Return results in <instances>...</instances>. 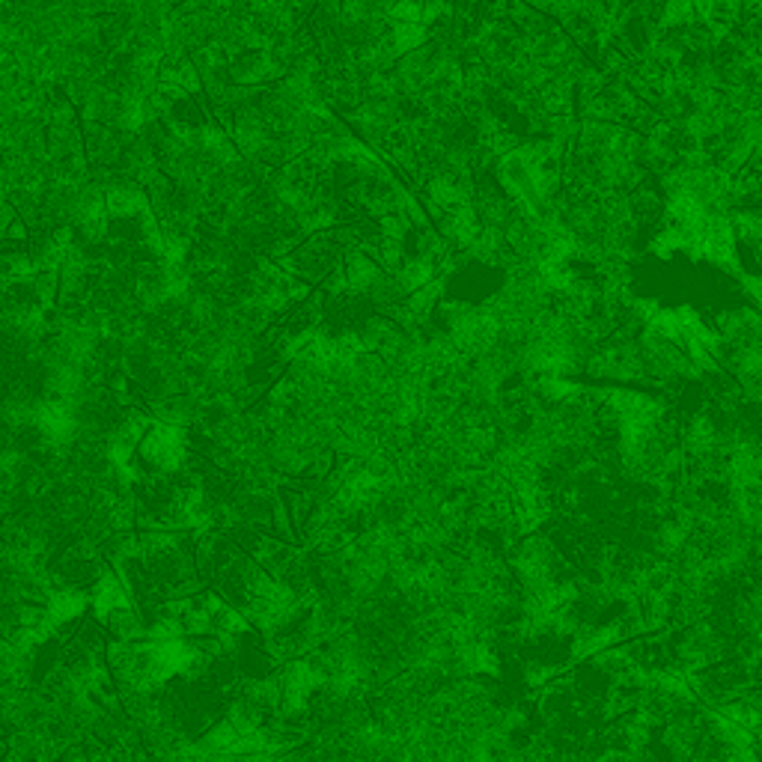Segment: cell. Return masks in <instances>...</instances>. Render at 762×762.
<instances>
[{
    "label": "cell",
    "mask_w": 762,
    "mask_h": 762,
    "mask_svg": "<svg viewBox=\"0 0 762 762\" xmlns=\"http://www.w3.org/2000/svg\"><path fill=\"white\" fill-rule=\"evenodd\" d=\"M137 456L158 471H176L182 456H185V441L182 432L176 426L167 423H152L149 429H143L140 441H137Z\"/></svg>",
    "instance_id": "cell-1"
},
{
    "label": "cell",
    "mask_w": 762,
    "mask_h": 762,
    "mask_svg": "<svg viewBox=\"0 0 762 762\" xmlns=\"http://www.w3.org/2000/svg\"><path fill=\"white\" fill-rule=\"evenodd\" d=\"M36 420H39V429L48 435V438H69L72 429H75V420H72V411L63 405V402H45L39 411H36Z\"/></svg>",
    "instance_id": "cell-2"
},
{
    "label": "cell",
    "mask_w": 762,
    "mask_h": 762,
    "mask_svg": "<svg viewBox=\"0 0 762 762\" xmlns=\"http://www.w3.org/2000/svg\"><path fill=\"white\" fill-rule=\"evenodd\" d=\"M93 605H96V614H99V617H111L114 611L128 608L126 590L120 587V581H117L114 575L99 578V584H96V590H93Z\"/></svg>",
    "instance_id": "cell-3"
},
{
    "label": "cell",
    "mask_w": 762,
    "mask_h": 762,
    "mask_svg": "<svg viewBox=\"0 0 762 762\" xmlns=\"http://www.w3.org/2000/svg\"><path fill=\"white\" fill-rule=\"evenodd\" d=\"M87 608V596L81 590H57L51 599H48V614L57 620V623H72L84 614Z\"/></svg>",
    "instance_id": "cell-4"
},
{
    "label": "cell",
    "mask_w": 762,
    "mask_h": 762,
    "mask_svg": "<svg viewBox=\"0 0 762 762\" xmlns=\"http://www.w3.org/2000/svg\"><path fill=\"white\" fill-rule=\"evenodd\" d=\"M143 206L146 203H143L140 191H134V188H114L105 200V209L114 218H134L137 212H143Z\"/></svg>",
    "instance_id": "cell-5"
}]
</instances>
